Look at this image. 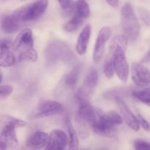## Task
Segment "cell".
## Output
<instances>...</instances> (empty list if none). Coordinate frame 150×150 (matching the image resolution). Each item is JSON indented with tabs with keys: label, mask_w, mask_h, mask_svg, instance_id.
<instances>
[{
	"label": "cell",
	"mask_w": 150,
	"mask_h": 150,
	"mask_svg": "<svg viewBox=\"0 0 150 150\" xmlns=\"http://www.w3.org/2000/svg\"><path fill=\"white\" fill-rule=\"evenodd\" d=\"M45 58L47 62H69L74 59L75 55L67 43L60 40H54L46 46Z\"/></svg>",
	"instance_id": "6da1fadb"
},
{
	"label": "cell",
	"mask_w": 150,
	"mask_h": 150,
	"mask_svg": "<svg viewBox=\"0 0 150 150\" xmlns=\"http://www.w3.org/2000/svg\"><path fill=\"white\" fill-rule=\"evenodd\" d=\"M48 5V0H37L36 1L18 7L12 14L21 23L33 21L45 13Z\"/></svg>",
	"instance_id": "7a4b0ae2"
},
{
	"label": "cell",
	"mask_w": 150,
	"mask_h": 150,
	"mask_svg": "<svg viewBox=\"0 0 150 150\" xmlns=\"http://www.w3.org/2000/svg\"><path fill=\"white\" fill-rule=\"evenodd\" d=\"M121 25L129 40L134 41L137 39L140 34V24L130 3H126L122 8Z\"/></svg>",
	"instance_id": "3957f363"
},
{
	"label": "cell",
	"mask_w": 150,
	"mask_h": 150,
	"mask_svg": "<svg viewBox=\"0 0 150 150\" xmlns=\"http://www.w3.org/2000/svg\"><path fill=\"white\" fill-rule=\"evenodd\" d=\"M98 80L99 76L98 71L92 68L86 75L83 84L78 89L76 94V98L79 103L89 100L98 86Z\"/></svg>",
	"instance_id": "277c9868"
},
{
	"label": "cell",
	"mask_w": 150,
	"mask_h": 150,
	"mask_svg": "<svg viewBox=\"0 0 150 150\" xmlns=\"http://www.w3.org/2000/svg\"><path fill=\"white\" fill-rule=\"evenodd\" d=\"M64 111L63 105L54 100H45L41 102L29 115L30 119H40L62 114Z\"/></svg>",
	"instance_id": "5b68a950"
},
{
	"label": "cell",
	"mask_w": 150,
	"mask_h": 150,
	"mask_svg": "<svg viewBox=\"0 0 150 150\" xmlns=\"http://www.w3.org/2000/svg\"><path fill=\"white\" fill-rule=\"evenodd\" d=\"M2 129L0 136V149L1 150L13 149L18 145L16 133V127L10 122L1 121Z\"/></svg>",
	"instance_id": "8992f818"
},
{
	"label": "cell",
	"mask_w": 150,
	"mask_h": 150,
	"mask_svg": "<svg viewBox=\"0 0 150 150\" xmlns=\"http://www.w3.org/2000/svg\"><path fill=\"white\" fill-rule=\"evenodd\" d=\"M91 126L94 133L99 136L108 138H114L117 136V125L111 122L105 117V114L101 111L96 121L94 122Z\"/></svg>",
	"instance_id": "52a82bcc"
},
{
	"label": "cell",
	"mask_w": 150,
	"mask_h": 150,
	"mask_svg": "<svg viewBox=\"0 0 150 150\" xmlns=\"http://www.w3.org/2000/svg\"><path fill=\"white\" fill-rule=\"evenodd\" d=\"M111 34L112 29L109 26H104L98 32L92 54V60L96 64L102 59L105 51V45L111 36Z\"/></svg>",
	"instance_id": "ba28073f"
},
{
	"label": "cell",
	"mask_w": 150,
	"mask_h": 150,
	"mask_svg": "<svg viewBox=\"0 0 150 150\" xmlns=\"http://www.w3.org/2000/svg\"><path fill=\"white\" fill-rule=\"evenodd\" d=\"M131 77L133 83L139 86H146L150 84V72L141 63L132 64Z\"/></svg>",
	"instance_id": "9c48e42d"
},
{
	"label": "cell",
	"mask_w": 150,
	"mask_h": 150,
	"mask_svg": "<svg viewBox=\"0 0 150 150\" xmlns=\"http://www.w3.org/2000/svg\"><path fill=\"white\" fill-rule=\"evenodd\" d=\"M114 100H115L116 103L118 105L122 114L124 117L125 121L127 123V125L134 131H138L139 130V127H140V124H139V120H138L137 117L132 112L131 110L127 106L126 103L122 99L121 97L116 96L114 98Z\"/></svg>",
	"instance_id": "30bf717a"
},
{
	"label": "cell",
	"mask_w": 150,
	"mask_h": 150,
	"mask_svg": "<svg viewBox=\"0 0 150 150\" xmlns=\"http://www.w3.org/2000/svg\"><path fill=\"white\" fill-rule=\"evenodd\" d=\"M33 32L29 28H26L21 31L13 43V49L15 51H23L28 48H33Z\"/></svg>",
	"instance_id": "8fae6325"
},
{
	"label": "cell",
	"mask_w": 150,
	"mask_h": 150,
	"mask_svg": "<svg viewBox=\"0 0 150 150\" xmlns=\"http://www.w3.org/2000/svg\"><path fill=\"white\" fill-rule=\"evenodd\" d=\"M68 144V137L62 130H54L50 133L48 144L45 149L47 150L64 149Z\"/></svg>",
	"instance_id": "7c38bea8"
},
{
	"label": "cell",
	"mask_w": 150,
	"mask_h": 150,
	"mask_svg": "<svg viewBox=\"0 0 150 150\" xmlns=\"http://www.w3.org/2000/svg\"><path fill=\"white\" fill-rule=\"evenodd\" d=\"M100 112V111L95 109L89 101L79 103V106L78 108L79 117L89 124L92 125L94 122L96 121Z\"/></svg>",
	"instance_id": "4fadbf2b"
},
{
	"label": "cell",
	"mask_w": 150,
	"mask_h": 150,
	"mask_svg": "<svg viewBox=\"0 0 150 150\" xmlns=\"http://www.w3.org/2000/svg\"><path fill=\"white\" fill-rule=\"evenodd\" d=\"M13 46L11 42L7 40L1 41V55H0V65L2 67H11L16 63V57L10 50Z\"/></svg>",
	"instance_id": "5bb4252c"
},
{
	"label": "cell",
	"mask_w": 150,
	"mask_h": 150,
	"mask_svg": "<svg viewBox=\"0 0 150 150\" xmlns=\"http://www.w3.org/2000/svg\"><path fill=\"white\" fill-rule=\"evenodd\" d=\"M49 136L42 131H36L32 133L26 141V145L30 149H40L45 147Z\"/></svg>",
	"instance_id": "9a60e30c"
},
{
	"label": "cell",
	"mask_w": 150,
	"mask_h": 150,
	"mask_svg": "<svg viewBox=\"0 0 150 150\" xmlns=\"http://www.w3.org/2000/svg\"><path fill=\"white\" fill-rule=\"evenodd\" d=\"M22 23L14 17L13 14L4 15L1 16V28L6 34H13L17 32L21 27Z\"/></svg>",
	"instance_id": "2e32d148"
},
{
	"label": "cell",
	"mask_w": 150,
	"mask_h": 150,
	"mask_svg": "<svg viewBox=\"0 0 150 150\" xmlns=\"http://www.w3.org/2000/svg\"><path fill=\"white\" fill-rule=\"evenodd\" d=\"M91 30H92L91 26L87 25L83 28L78 38L77 44H76V51L79 55L83 56L86 53L91 36Z\"/></svg>",
	"instance_id": "e0dca14e"
},
{
	"label": "cell",
	"mask_w": 150,
	"mask_h": 150,
	"mask_svg": "<svg viewBox=\"0 0 150 150\" xmlns=\"http://www.w3.org/2000/svg\"><path fill=\"white\" fill-rule=\"evenodd\" d=\"M81 70V66L76 65L72 69L71 71H70L64 76L63 82H64V85L65 86V87L72 89L76 86L79 79V76H80Z\"/></svg>",
	"instance_id": "ac0fdd59"
},
{
	"label": "cell",
	"mask_w": 150,
	"mask_h": 150,
	"mask_svg": "<svg viewBox=\"0 0 150 150\" xmlns=\"http://www.w3.org/2000/svg\"><path fill=\"white\" fill-rule=\"evenodd\" d=\"M65 125L68 132L69 148L70 149H76L79 148V139L76 130L74 129L71 120L67 117L65 118Z\"/></svg>",
	"instance_id": "d6986e66"
},
{
	"label": "cell",
	"mask_w": 150,
	"mask_h": 150,
	"mask_svg": "<svg viewBox=\"0 0 150 150\" xmlns=\"http://www.w3.org/2000/svg\"><path fill=\"white\" fill-rule=\"evenodd\" d=\"M83 18L78 15L74 16L64 24V29L67 32H75L82 26Z\"/></svg>",
	"instance_id": "ffe728a7"
},
{
	"label": "cell",
	"mask_w": 150,
	"mask_h": 150,
	"mask_svg": "<svg viewBox=\"0 0 150 150\" xmlns=\"http://www.w3.org/2000/svg\"><path fill=\"white\" fill-rule=\"evenodd\" d=\"M38 60V54L36 50L33 48H28L21 51L19 54L18 62H35Z\"/></svg>",
	"instance_id": "44dd1931"
},
{
	"label": "cell",
	"mask_w": 150,
	"mask_h": 150,
	"mask_svg": "<svg viewBox=\"0 0 150 150\" xmlns=\"http://www.w3.org/2000/svg\"><path fill=\"white\" fill-rule=\"evenodd\" d=\"M75 14L81 16L83 19L87 18L90 16V9L89 4L83 0L78 1L75 5Z\"/></svg>",
	"instance_id": "7402d4cb"
},
{
	"label": "cell",
	"mask_w": 150,
	"mask_h": 150,
	"mask_svg": "<svg viewBox=\"0 0 150 150\" xmlns=\"http://www.w3.org/2000/svg\"><path fill=\"white\" fill-rule=\"evenodd\" d=\"M132 95L139 101L150 107V86L143 90L133 92Z\"/></svg>",
	"instance_id": "603a6c76"
},
{
	"label": "cell",
	"mask_w": 150,
	"mask_h": 150,
	"mask_svg": "<svg viewBox=\"0 0 150 150\" xmlns=\"http://www.w3.org/2000/svg\"><path fill=\"white\" fill-rule=\"evenodd\" d=\"M105 117L110 120L112 123L116 125H120L123 124V119L120 115H119L115 111H108L105 114Z\"/></svg>",
	"instance_id": "cb8c5ba5"
},
{
	"label": "cell",
	"mask_w": 150,
	"mask_h": 150,
	"mask_svg": "<svg viewBox=\"0 0 150 150\" xmlns=\"http://www.w3.org/2000/svg\"><path fill=\"white\" fill-rule=\"evenodd\" d=\"M1 121H7L10 122L13 124H14L17 127H25L26 125V122L23 120H20V119L15 118V117H10L8 115H4L1 117Z\"/></svg>",
	"instance_id": "d4e9b609"
},
{
	"label": "cell",
	"mask_w": 150,
	"mask_h": 150,
	"mask_svg": "<svg viewBox=\"0 0 150 150\" xmlns=\"http://www.w3.org/2000/svg\"><path fill=\"white\" fill-rule=\"evenodd\" d=\"M103 72L107 78H108V79L113 78L114 73H115V70H114V64H113V62L105 61V60L103 64Z\"/></svg>",
	"instance_id": "484cf974"
},
{
	"label": "cell",
	"mask_w": 150,
	"mask_h": 150,
	"mask_svg": "<svg viewBox=\"0 0 150 150\" xmlns=\"http://www.w3.org/2000/svg\"><path fill=\"white\" fill-rule=\"evenodd\" d=\"M139 14L140 16L141 20L144 23L146 26H150V13L147 10L144 8H141L139 9Z\"/></svg>",
	"instance_id": "4316f807"
},
{
	"label": "cell",
	"mask_w": 150,
	"mask_h": 150,
	"mask_svg": "<svg viewBox=\"0 0 150 150\" xmlns=\"http://www.w3.org/2000/svg\"><path fill=\"white\" fill-rule=\"evenodd\" d=\"M13 92V86L11 85H1L0 86V94L1 100L8 98Z\"/></svg>",
	"instance_id": "83f0119b"
},
{
	"label": "cell",
	"mask_w": 150,
	"mask_h": 150,
	"mask_svg": "<svg viewBox=\"0 0 150 150\" xmlns=\"http://www.w3.org/2000/svg\"><path fill=\"white\" fill-rule=\"evenodd\" d=\"M133 146L135 149L138 150H150V143L143 140H136L133 144Z\"/></svg>",
	"instance_id": "f1b7e54d"
},
{
	"label": "cell",
	"mask_w": 150,
	"mask_h": 150,
	"mask_svg": "<svg viewBox=\"0 0 150 150\" xmlns=\"http://www.w3.org/2000/svg\"><path fill=\"white\" fill-rule=\"evenodd\" d=\"M60 7L64 11H70L73 10V0H57Z\"/></svg>",
	"instance_id": "f546056e"
},
{
	"label": "cell",
	"mask_w": 150,
	"mask_h": 150,
	"mask_svg": "<svg viewBox=\"0 0 150 150\" xmlns=\"http://www.w3.org/2000/svg\"><path fill=\"white\" fill-rule=\"evenodd\" d=\"M138 120H139V124L141 125V126H142V127H143L144 129L146 131H150V125L149 123L147 121H146V120H145L144 118L143 117V116L142 115V114H138Z\"/></svg>",
	"instance_id": "4dcf8cb0"
},
{
	"label": "cell",
	"mask_w": 150,
	"mask_h": 150,
	"mask_svg": "<svg viewBox=\"0 0 150 150\" xmlns=\"http://www.w3.org/2000/svg\"><path fill=\"white\" fill-rule=\"evenodd\" d=\"M107 1L109 5H111V7H116L118 6L119 4V0H105Z\"/></svg>",
	"instance_id": "1f68e13d"
},
{
	"label": "cell",
	"mask_w": 150,
	"mask_h": 150,
	"mask_svg": "<svg viewBox=\"0 0 150 150\" xmlns=\"http://www.w3.org/2000/svg\"><path fill=\"white\" fill-rule=\"evenodd\" d=\"M143 62H150V48H149V52L146 54V55L145 56L144 58L143 59Z\"/></svg>",
	"instance_id": "d6a6232c"
},
{
	"label": "cell",
	"mask_w": 150,
	"mask_h": 150,
	"mask_svg": "<svg viewBox=\"0 0 150 150\" xmlns=\"http://www.w3.org/2000/svg\"><path fill=\"white\" fill-rule=\"evenodd\" d=\"M21 1H26V0H21Z\"/></svg>",
	"instance_id": "836d02e7"
}]
</instances>
